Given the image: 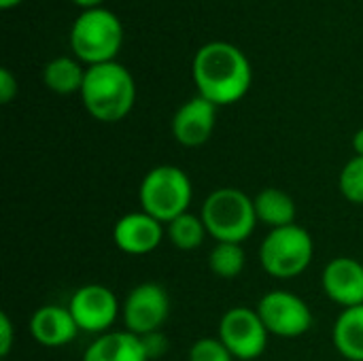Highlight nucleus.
<instances>
[{
	"label": "nucleus",
	"mask_w": 363,
	"mask_h": 361,
	"mask_svg": "<svg viewBox=\"0 0 363 361\" xmlns=\"http://www.w3.org/2000/svg\"><path fill=\"white\" fill-rule=\"evenodd\" d=\"M198 96L215 106H228L247 96L253 83L249 57L232 43L211 40L202 45L191 64Z\"/></svg>",
	"instance_id": "f257e3e1"
},
{
	"label": "nucleus",
	"mask_w": 363,
	"mask_h": 361,
	"mask_svg": "<svg viewBox=\"0 0 363 361\" xmlns=\"http://www.w3.org/2000/svg\"><path fill=\"white\" fill-rule=\"evenodd\" d=\"M79 96L85 111L94 119L102 123H117L125 119L134 109L136 83L123 64L104 62L87 66Z\"/></svg>",
	"instance_id": "f03ea898"
},
{
	"label": "nucleus",
	"mask_w": 363,
	"mask_h": 361,
	"mask_svg": "<svg viewBox=\"0 0 363 361\" xmlns=\"http://www.w3.org/2000/svg\"><path fill=\"white\" fill-rule=\"evenodd\" d=\"M123 45V26L121 19L104 9H85L79 13L70 28V47L74 57L87 66L115 62Z\"/></svg>",
	"instance_id": "7ed1b4c3"
},
{
	"label": "nucleus",
	"mask_w": 363,
	"mask_h": 361,
	"mask_svg": "<svg viewBox=\"0 0 363 361\" xmlns=\"http://www.w3.org/2000/svg\"><path fill=\"white\" fill-rule=\"evenodd\" d=\"M200 217L215 243L242 245L253 234L257 223L253 198L238 187L213 189L202 204Z\"/></svg>",
	"instance_id": "20e7f679"
},
{
	"label": "nucleus",
	"mask_w": 363,
	"mask_h": 361,
	"mask_svg": "<svg viewBox=\"0 0 363 361\" xmlns=\"http://www.w3.org/2000/svg\"><path fill=\"white\" fill-rule=\"evenodd\" d=\"M194 187L187 172L172 164L151 168L138 187L140 211L149 213L164 226L189 211Z\"/></svg>",
	"instance_id": "39448f33"
},
{
	"label": "nucleus",
	"mask_w": 363,
	"mask_h": 361,
	"mask_svg": "<svg viewBox=\"0 0 363 361\" xmlns=\"http://www.w3.org/2000/svg\"><path fill=\"white\" fill-rule=\"evenodd\" d=\"M315 257V243L308 230L298 223L270 230L259 245V264L272 279L289 281L306 272Z\"/></svg>",
	"instance_id": "423d86ee"
},
{
	"label": "nucleus",
	"mask_w": 363,
	"mask_h": 361,
	"mask_svg": "<svg viewBox=\"0 0 363 361\" xmlns=\"http://www.w3.org/2000/svg\"><path fill=\"white\" fill-rule=\"evenodd\" d=\"M268 330L255 309L234 306L223 313L217 338L238 361H255L268 347Z\"/></svg>",
	"instance_id": "0eeeda50"
},
{
	"label": "nucleus",
	"mask_w": 363,
	"mask_h": 361,
	"mask_svg": "<svg viewBox=\"0 0 363 361\" xmlns=\"http://www.w3.org/2000/svg\"><path fill=\"white\" fill-rule=\"evenodd\" d=\"M257 315L268 334L279 338H300L313 328V311L300 296L291 291H268L257 304Z\"/></svg>",
	"instance_id": "6e6552de"
},
{
	"label": "nucleus",
	"mask_w": 363,
	"mask_h": 361,
	"mask_svg": "<svg viewBox=\"0 0 363 361\" xmlns=\"http://www.w3.org/2000/svg\"><path fill=\"white\" fill-rule=\"evenodd\" d=\"M68 311L79 332L98 336L113 332V326L121 313L115 291L100 283H89L74 289L68 302Z\"/></svg>",
	"instance_id": "1a4fd4ad"
},
{
	"label": "nucleus",
	"mask_w": 363,
	"mask_h": 361,
	"mask_svg": "<svg viewBox=\"0 0 363 361\" xmlns=\"http://www.w3.org/2000/svg\"><path fill=\"white\" fill-rule=\"evenodd\" d=\"M170 317V298L157 283H140L123 300L121 319L128 332L134 336H147L162 332Z\"/></svg>",
	"instance_id": "9d476101"
},
{
	"label": "nucleus",
	"mask_w": 363,
	"mask_h": 361,
	"mask_svg": "<svg viewBox=\"0 0 363 361\" xmlns=\"http://www.w3.org/2000/svg\"><path fill=\"white\" fill-rule=\"evenodd\" d=\"M166 236L162 221L145 211H134L119 217L113 226V243L119 251L128 255H149L153 253Z\"/></svg>",
	"instance_id": "9b49d317"
},
{
	"label": "nucleus",
	"mask_w": 363,
	"mask_h": 361,
	"mask_svg": "<svg viewBox=\"0 0 363 361\" xmlns=\"http://www.w3.org/2000/svg\"><path fill=\"white\" fill-rule=\"evenodd\" d=\"M217 123V106L202 96L183 102L172 117V136L187 149L202 147L211 140Z\"/></svg>",
	"instance_id": "f8f14e48"
},
{
	"label": "nucleus",
	"mask_w": 363,
	"mask_h": 361,
	"mask_svg": "<svg viewBox=\"0 0 363 361\" xmlns=\"http://www.w3.org/2000/svg\"><path fill=\"white\" fill-rule=\"evenodd\" d=\"M321 285L325 296L342 309L363 304V264L353 257H334L328 262Z\"/></svg>",
	"instance_id": "ddd939ff"
},
{
	"label": "nucleus",
	"mask_w": 363,
	"mask_h": 361,
	"mask_svg": "<svg viewBox=\"0 0 363 361\" xmlns=\"http://www.w3.org/2000/svg\"><path fill=\"white\" fill-rule=\"evenodd\" d=\"M28 328L34 343H38L45 349H62L70 345L79 334V328L68 306L57 304H45L36 309L34 315L30 317Z\"/></svg>",
	"instance_id": "4468645a"
},
{
	"label": "nucleus",
	"mask_w": 363,
	"mask_h": 361,
	"mask_svg": "<svg viewBox=\"0 0 363 361\" xmlns=\"http://www.w3.org/2000/svg\"><path fill=\"white\" fill-rule=\"evenodd\" d=\"M83 361H149L140 336L128 330H113L98 336L85 351Z\"/></svg>",
	"instance_id": "2eb2a0df"
},
{
	"label": "nucleus",
	"mask_w": 363,
	"mask_h": 361,
	"mask_svg": "<svg viewBox=\"0 0 363 361\" xmlns=\"http://www.w3.org/2000/svg\"><path fill=\"white\" fill-rule=\"evenodd\" d=\"M336 351L349 361H363V304L342 309L332 328Z\"/></svg>",
	"instance_id": "dca6fc26"
},
{
	"label": "nucleus",
	"mask_w": 363,
	"mask_h": 361,
	"mask_svg": "<svg viewBox=\"0 0 363 361\" xmlns=\"http://www.w3.org/2000/svg\"><path fill=\"white\" fill-rule=\"evenodd\" d=\"M253 206H255L257 221L268 226L270 230L296 223V215H298L296 202L287 191L279 187H264L253 198Z\"/></svg>",
	"instance_id": "f3484780"
},
{
	"label": "nucleus",
	"mask_w": 363,
	"mask_h": 361,
	"mask_svg": "<svg viewBox=\"0 0 363 361\" xmlns=\"http://www.w3.org/2000/svg\"><path fill=\"white\" fill-rule=\"evenodd\" d=\"M85 70L87 68H83V64L77 57L60 55L45 64L43 83L49 91L60 94V96L81 94V87L85 81Z\"/></svg>",
	"instance_id": "a211bd4d"
},
{
	"label": "nucleus",
	"mask_w": 363,
	"mask_h": 361,
	"mask_svg": "<svg viewBox=\"0 0 363 361\" xmlns=\"http://www.w3.org/2000/svg\"><path fill=\"white\" fill-rule=\"evenodd\" d=\"M166 236L170 238V243L181 249V251H194L198 247H202L204 238L208 236L206 226L202 221L200 215L194 213H183L177 219H172L166 226Z\"/></svg>",
	"instance_id": "6ab92c4d"
},
{
	"label": "nucleus",
	"mask_w": 363,
	"mask_h": 361,
	"mask_svg": "<svg viewBox=\"0 0 363 361\" xmlns=\"http://www.w3.org/2000/svg\"><path fill=\"white\" fill-rule=\"evenodd\" d=\"M247 264V255L242 245L238 243H215L208 255V268L215 277L232 281L242 274Z\"/></svg>",
	"instance_id": "aec40b11"
},
{
	"label": "nucleus",
	"mask_w": 363,
	"mask_h": 361,
	"mask_svg": "<svg viewBox=\"0 0 363 361\" xmlns=\"http://www.w3.org/2000/svg\"><path fill=\"white\" fill-rule=\"evenodd\" d=\"M338 187L340 194L353 202V204H363V157L362 155H353L345 168L340 170L338 177Z\"/></svg>",
	"instance_id": "412c9836"
},
{
	"label": "nucleus",
	"mask_w": 363,
	"mask_h": 361,
	"mask_svg": "<svg viewBox=\"0 0 363 361\" xmlns=\"http://www.w3.org/2000/svg\"><path fill=\"white\" fill-rule=\"evenodd\" d=\"M189 361H234V355L219 338H198L189 349Z\"/></svg>",
	"instance_id": "4be33fe9"
},
{
	"label": "nucleus",
	"mask_w": 363,
	"mask_h": 361,
	"mask_svg": "<svg viewBox=\"0 0 363 361\" xmlns=\"http://www.w3.org/2000/svg\"><path fill=\"white\" fill-rule=\"evenodd\" d=\"M140 340H143V347H145L149 361L160 360L168 351V340H166L164 332H153V334L140 336Z\"/></svg>",
	"instance_id": "5701e85b"
},
{
	"label": "nucleus",
	"mask_w": 363,
	"mask_h": 361,
	"mask_svg": "<svg viewBox=\"0 0 363 361\" xmlns=\"http://www.w3.org/2000/svg\"><path fill=\"white\" fill-rule=\"evenodd\" d=\"M13 343H15V330H13V323L9 319L6 313L0 315V357L6 360L11 349H13Z\"/></svg>",
	"instance_id": "b1692460"
},
{
	"label": "nucleus",
	"mask_w": 363,
	"mask_h": 361,
	"mask_svg": "<svg viewBox=\"0 0 363 361\" xmlns=\"http://www.w3.org/2000/svg\"><path fill=\"white\" fill-rule=\"evenodd\" d=\"M17 91H19V85H17L15 74L9 68H2L0 70V102L9 104L17 96Z\"/></svg>",
	"instance_id": "393cba45"
},
{
	"label": "nucleus",
	"mask_w": 363,
	"mask_h": 361,
	"mask_svg": "<svg viewBox=\"0 0 363 361\" xmlns=\"http://www.w3.org/2000/svg\"><path fill=\"white\" fill-rule=\"evenodd\" d=\"M351 145H353V151H355V155H362L363 157V128H359V130L353 134V140H351Z\"/></svg>",
	"instance_id": "a878e982"
},
{
	"label": "nucleus",
	"mask_w": 363,
	"mask_h": 361,
	"mask_svg": "<svg viewBox=\"0 0 363 361\" xmlns=\"http://www.w3.org/2000/svg\"><path fill=\"white\" fill-rule=\"evenodd\" d=\"M72 2L85 11V9H96V6H102V2H104V0H72Z\"/></svg>",
	"instance_id": "bb28decb"
},
{
	"label": "nucleus",
	"mask_w": 363,
	"mask_h": 361,
	"mask_svg": "<svg viewBox=\"0 0 363 361\" xmlns=\"http://www.w3.org/2000/svg\"><path fill=\"white\" fill-rule=\"evenodd\" d=\"M23 0H0V6L2 9H13V6H17V4H21Z\"/></svg>",
	"instance_id": "cd10ccee"
},
{
	"label": "nucleus",
	"mask_w": 363,
	"mask_h": 361,
	"mask_svg": "<svg viewBox=\"0 0 363 361\" xmlns=\"http://www.w3.org/2000/svg\"><path fill=\"white\" fill-rule=\"evenodd\" d=\"M2 361H6V360H2Z\"/></svg>",
	"instance_id": "c85d7f7f"
}]
</instances>
